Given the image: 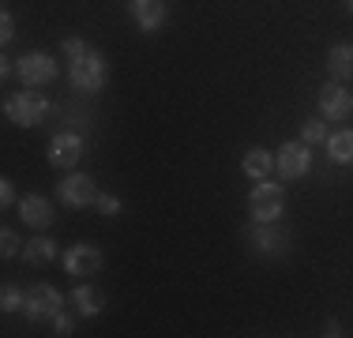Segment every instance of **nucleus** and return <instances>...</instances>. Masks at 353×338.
<instances>
[{
	"label": "nucleus",
	"mask_w": 353,
	"mask_h": 338,
	"mask_svg": "<svg viewBox=\"0 0 353 338\" xmlns=\"http://www.w3.org/2000/svg\"><path fill=\"white\" fill-rule=\"evenodd\" d=\"M0 248H4V256H15V252H19V237H15L12 230H4L0 233Z\"/></svg>",
	"instance_id": "obj_20"
},
{
	"label": "nucleus",
	"mask_w": 353,
	"mask_h": 338,
	"mask_svg": "<svg viewBox=\"0 0 353 338\" xmlns=\"http://www.w3.org/2000/svg\"><path fill=\"white\" fill-rule=\"evenodd\" d=\"M8 113H12V121L15 124H38V121H46V113H49V101L34 95V90H23L19 98H12L8 101Z\"/></svg>",
	"instance_id": "obj_3"
},
{
	"label": "nucleus",
	"mask_w": 353,
	"mask_h": 338,
	"mask_svg": "<svg viewBox=\"0 0 353 338\" xmlns=\"http://www.w3.org/2000/svg\"><path fill=\"white\" fill-rule=\"evenodd\" d=\"M23 308H27L30 319H53V316H61V293H57L49 282H38V286L27 290Z\"/></svg>",
	"instance_id": "obj_1"
},
{
	"label": "nucleus",
	"mask_w": 353,
	"mask_h": 338,
	"mask_svg": "<svg viewBox=\"0 0 353 338\" xmlns=\"http://www.w3.org/2000/svg\"><path fill=\"white\" fill-rule=\"evenodd\" d=\"M72 83L79 90H98L105 83V64H102V57L98 53H83V57H75L72 61Z\"/></svg>",
	"instance_id": "obj_2"
},
{
	"label": "nucleus",
	"mask_w": 353,
	"mask_h": 338,
	"mask_svg": "<svg viewBox=\"0 0 353 338\" xmlns=\"http://www.w3.org/2000/svg\"><path fill=\"white\" fill-rule=\"evenodd\" d=\"M72 301L79 304L83 316H94V312H102V293H98V290H87V286H79V290L72 293Z\"/></svg>",
	"instance_id": "obj_16"
},
{
	"label": "nucleus",
	"mask_w": 353,
	"mask_h": 338,
	"mask_svg": "<svg viewBox=\"0 0 353 338\" xmlns=\"http://www.w3.org/2000/svg\"><path fill=\"white\" fill-rule=\"evenodd\" d=\"M331 72L339 75V79H346V75H353V46H334L331 49Z\"/></svg>",
	"instance_id": "obj_14"
},
{
	"label": "nucleus",
	"mask_w": 353,
	"mask_h": 338,
	"mask_svg": "<svg viewBox=\"0 0 353 338\" xmlns=\"http://www.w3.org/2000/svg\"><path fill=\"white\" fill-rule=\"evenodd\" d=\"M12 34H15V23H12V15H0V38H4V41H12Z\"/></svg>",
	"instance_id": "obj_24"
},
{
	"label": "nucleus",
	"mask_w": 353,
	"mask_h": 338,
	"mask_svg": "<svg viewBox=\"0 0 353 338\" xmlns=\"http://www.w3.org/2000/svg\"><path fill=\"white\" fill-rule=\"evenodd\" d=\"M350 12H353V0H350Z\"/></svg>",
	"instance_id": "obj_27"
},
{
	"label": "nucleus",
	"mask_w": 353,
	"mask_h": 338,
	"mask_svg": "<svg viewBox=\"0 0 353 338\" xmlns=\"http://www.w3.org/2000/svg\"><path fill=\"white\" fill-rule=\"evenodd\" d=\"M61 199L72 207H87V203H98V188L90 177H68V181H61Z\"/></svg>",
	"instance_id": "obj_8"
},
{
	"label": "nucleus",
	"mask_w": 353,
	"mask_h": 338,
	"mask_svg": "<svg viewBox=\"0 0 353 338\" xmlns=\"http://www.w3.org/2000/svg\"><path fill=\"white\" fill-rule=\"evenodd\" d=\"M98 207H102V215H117V210H121V199L117 196H98Z\"/></svg>",
	"instance_id": "obj_22"
},
{
	"label": "nucleus",
	"mask_w": 353,
	"mask_h": 338,
	"mask_svg": "<svg viewBox=\"0 0 353 338\" xmlns=\"http://www.w3.org/2000/svg\"><path fill=\"white\" fill-rule=\"evenodd\" d=\"M256 248L267 252V256L282 252V248H285V244H282V233H274V230H256Z\"/></svg>",
	"instance_id": "obj_18"
},
{
	"label": "nucleus",
	"mask_w": 353,
	"mask_h": 338,
	"mask_svg": "<svg viewBox=\"0 0 353 338\" xmlns=\"http://www.w3.org/2000/svg\"><path fill=\"white\" fill-rule=\"evenodd\" d=\"M102 267V256H98V248H72L68 252V275H94V270Z\"/></svg>",
	"instance_id": "obj_12"
},
{
	"label": "nucleus",
	"mask_w": 353,
	"mask_h": 338,
	"mask_svg": "<svg viewBox=\"0 0 353 338\" xmlns=\"http://www.w3.org/2000/svg\"><path fill=\"white\" fill-rule=\"evenodd\" d=\"M323 132H327L323 121H308V124H305V139H308V143H319V139H323Z\"/></svg>",
	"instance_id": "obj_21"
},
{
	"label": "nucleus",
	"mask_w": 353,
	"mask_h": 338,
	"mask_svg": "<svg viewBox=\"0 0 353 338\" xmlns=\"http://www.w3.org/2000/svg\"><path fill=\"white\" fill-rule=\"evenodd\" d=\"M282 203H285V196L279 184H259L252 192V215H256V222H274L282 215Z\"/></svg>",
	"instance_id": "obj_4"
},
{
	"label": "nucleus",
	"mask_w": 353,
	"mask_h": 338,
	"mask_svg": "<svg viewBox=\"0 0 353 338\" xmlns=\"http://www.w3.org/2000/svg\"><path fill=\"white\" fill-rule=\"evenodd\" d=\"M23 301H27V293H19L15 286H4V312H15Z\"/></svg>",
	"instance_id": "obj_19"
},
{
	"label": "nucleus",
	"mask_w": 353,
	"mask_h": 338,
	"mask_svg": "<svg viewBox=\"0 0 353 338\" xmlns=\"http://www.w3.org/2000/svg\"><path fill=\"white\" fill-rule=\"evenodd\" d=\"M319 106H323V113L327 117H350L353 113V90L346 87H339V83H327L323 90H319Z\"/></svg>",
	"instance_id": "obj_6"
},
{
	"label": "nucleus",
	"mask_w": 353,
	"mask_h": 338,
	"mask_svg": "<svg viewBox=\"0 0 353 338\" xmlns=\"http://www.w3.org/2000/svg\"><path fill=\"white\" fill-rule=\"evenodd\" d=\"M64 53H68L72 61H75V57H83V53H87V46H83L79 38H68V41H64Z\"/></svg>",
	"instance_id": "obj_23"
},
{
	"label": "nucleus",
	"mask_w": 353,
	"mask_h": 338,
	"mask_svg": "<svg viewBox=\"0 0 353 338\" xmlns=\"http://www.w3.org/2000/svg\"><path fill=\"white\" fill-rule=\"evenodd\" d=\"M79 155H83V139L79 135H72V132H64V135H57L53 143H49V162L53 166H75L79 162Z\"/></svg>",
	"instance_id": "obj_7"
},
{
	"label": "nucleus",
	"mask_w": 353,
	"mask_h": 338,
	"mask_svg": "<svg viewBox=\"0 0 353 338\" xmlns=\"http://www.w3.org/2000/svg\"><path fill=\"white\" fill-rule=\"evenodd\" d=\"M331 158L334 162H353V132H339V135H331Z\"/></svg>",
	"instance_id": "obj_17"
},
{
	"label": "nucleus",
	"mask_w": 353,
	"mask_h": 338,
	"mask_svg": "<svg viewBox=\"0 0 353 338\" xmlns=\"http://www.w3.org/2000/svg\"><path fill=\"white\" fill-rule=\"evenodd\" d=\"M132 15L139 19L143 30H154V27H162L165 8H162V0H132Z\"/></svg>",
	"instance_id": "obj_11"
},
{
	"label": "nucleus",
	"mask_w": 353,
	"mask_h": 338,
	"mask_svg": "<svg viewBox=\"0 0 353 338\" xmlns=\"http://www.w3.org/2000/svg\"><path fill=\"white\" fill-rule=\"evenodd\" d=\"M271 155L267 150H248V158H245V173L248 177H256V181H267V173H271Z\"/></svg>",
	"instance_id": "obj_15"
},
{
	"label": "nucleus",
	"mask_w": 353,
	"mask_h": 338,
	"mask_svg": "<svg viewBox=\"0 0 353 338\" xmlns=\"http://www.w3.org/2000/svg\"><path fill=\"white\" fill-rule=\"evenodd\" d=\"M19 215L27 226H34V230H46L49 222H53V207H49L46 196H27L19 203Z\"/></svg>",
	"instance_id": "obj_10"
},
{
	"label": "nucleus",
	"mask_w": 353,
	"mask_h": 338,
	"mask_svg": "<svg viewBox=\"0 0 353 338\" xmlns=\"http://www.w3.org/2000/svg\"><path fill=\"white\" fill-rule=\"evenodd\" d=\"M12 199H15V192H12V184H0V203H4V207H12Z\"/></svg>",
	"instance_id": "obj_25"
},
{
	"label": "nucleus",
	"mask_w": 353,
	"mask_h": 338,
	"mask_svg": "<svg viewBox=\"0 0 353 338\" xmlns=\"http://www.w3.org/2000/svg\"><path fill=\"white\" fill-rule=\"evenodd\" d=\"M23 256H27L30 264H49V259L57 256V244L49 241V237H34V241H27V248H23Z\"/></svg>",
	"instance_id": "obj_13"
},
{
	"label": "nucleus",
	"mask_w": 353,
	"mask_h": 338,
	"mask_svg": "<svg viewBox=\"0 0 353 338\" xmlns=\"http://www.w3.org/2000/svg\"><path fill=\"white\" fill-rule=\"evenodd\" d=\"M279 169L282 177H290V181H297L301 173H308V147L305 143H285L279 150Z\"/></svg>",
	"instance_id": "obj_9"
},
{
	"label": "nucleus",
	"mask_w": 353,
	"mask_h": 338,
	"mask_svg": "<svg viewBox=\"0 0 353 338\" xmlns=\"http://www.w3.org/2000/svg\"><path fill=\"white\" fill-rule=\"evenodd\" d=\"M15 72H19L23 83L41 87V83H49V79L57 75V64H53V57H46V53H27V57H19Z\"/></svg>",
	"instance_id": "obj_5"
},
{
	"label": "nucleus",
	"mask_w": 353,
	"mask_h": 338,
	"mask_svg": "<svg viewBox=\"0 0 353 338\" xmlns=\"http://www.w3.org/2000/svg\"><path fill=\"white\" fill-rule=\"evenodd\" d=\"M57 335H72V319L57 316Z\"/></svg>",
	"instance_id": "obj_26"
}]
</instances>
